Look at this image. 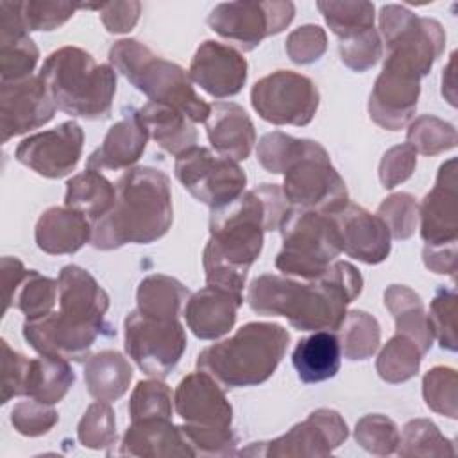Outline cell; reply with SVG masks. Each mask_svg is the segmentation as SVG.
I'll return each mask as SVG.
<instances>
[{
	"label": "cell",
	"mask_w": 458,
	"mask_h": 458,
	"mask_svg": "<svg viewBox=\"0 0 458 458\" xmlns=\"http://www.w3.org/2000/svg\"><path fill=\"white\" fill-rule=\"evenodd\" d=\"M288 211V200L277 184H261L213 209L211 238L204 249L206 283L243 301L247 270L261 252L263 233L279 229Z\"/></svg>",
	"instance_id": "cell-1"
},
{
	"label": "cell",
	"mask_w": 458,
	"mask_h": 458,
	"mask_svg": "<svg viewBox=\"0 0 458 458\" xmlns=\"http://www.w3.org/2000/svg\"><path fill=\"white\" fill-rule=\"evenodd\" d=\"M175 410L184 419L181 431L195 454H231L233 408L211 374H188L175 390Z\"/></svg>",
	"instance_id": "cell-8"
},
{
	"label": "cell",
	"mask_w": 458,
	"mask_h": 458,
	"mask_svg": "<svg viewBox=\"0 0 458 458\" xmlns=\"http://www.w3.org/2000/svg\"><path fill=\"white\" fill-rule=\"evenodd\" d=\"M132 369L127 360L114 351L95 354L84 369V379L93 397L100 401H114L122 397L131 383Z\"/></svg>",
	"instance_id": "cell-30"
},
{
	"label": "cell",
	"mask_w": 458,
	"mask_h": 458,
	"mask_svg": "<svg viewBox=\"0 0 458 458\" xmlns=\"http://www.w3.org/2000/svg\"><path fill=\"white\" fill-rule=\"evenodd\" d=\"M114 419L106 401L91 404L79 424V440L86 447L100 449L114 440Z\"/></svg>",
	"instance_id": "cell-42"
},
{
	"label": "cell",
	"mask_w": 458,
	"mask_h": 458,
	"mask_svg": "<svg viewBox=\"0 0 458 458\" xmlns=\"http://www.w3.org/2000/svg\"><path fill=\"white\" fill-rule=\"evenodd\" d=\"M283 250L276 267L283 274L317 279L342 252V236L333 215L290 209L281 225Z\"/></svg>",
	"instance_id": "cell-9"
},
{
	"label": "cell",
	"mask_w": 458,
	"mask_h": 458,
	"mask_svg": "<svg viewBox=\"0 0 458 458\" xmlns=\"http://www.w3.org/2000/svg\"><path fill=\"white\" fill-rule=\"evenodd\" d=\"M258 114L276 125H306L318 107V91L311 79L290 70L274 72L250 91Z\"/></svg>",
	"instance_id": "cell-13"
},
{
	"label": "cell",
	"mask_w": 458,
	"mask_h": 458,
	"mask_svg": "<svg viewBox=\"0 0 458 458\" xmlns=\"http://www.w3.org/2000/svg\"><path fill=\"white\" fill-rule=\"evenodd\" d=\"M424 399L435 411L456 417V374L453 369L435 367L424 376Z\"/></svg>",
	"instance_id": "cell-41"
},
{
	"label": "cell",
	"mask_w": 458,
	"mask_h": 458,
	"mask_svg": "<svg viewBox=\"0 0 458 458\" xmlns=\"http://www.w3.org/2000/svg\"><path fill=\"white\" fill-rule=\"evenodd\" d=\"M91 233L93 227L82 213L70 208H50L36 225V242L48 254H70L79 250Z\"/></svg>",
	"instance_id": "cell-26"
},
{
	"label": "cell",
	"mask_w": 458,
	"mask_h": 458,
	"mask_svg": "<svg viewBox=\"0 0 458 458\" xmlns=\"http://www.w3.org/2000/svg\"><path fill=\"white\" fill-rule=\"evenodd\" d=\"M120 453L134 456L195 454L190 444L186 442L181 428L174 426L170 419L132 420L131 428L123 437Z\"/></svg>",
	"instance_id": "cell-25"
},
{
	"label": "cell",
	"mask_w": 458,
	"mask_h": 458,
	"mask_svg": "<svg viewBox=\"0 0 458 458\" xmlns=\"http://www.w3.org/2000/svg\"><path fill=\"white\" fill-rule=\"evenodd\" d=\"M326 50V34L317 25H304L290 34L286 52L292 61L306 64L317 61Z\"/></svg>",
	"instance_id": "cell-48"
},
{
	"label": "cell",
	"mask_w": 458,
	"mask_h": 458,
	"mask_svg": "<svg viewBox=\"0 0 458 458\" xmlns=\"http://www.w3.org/2000/svg\"><path fill=\"white\" fill-rule=\"evenodd\" d=\"M240 304L242 299L208 284L188 301L184 317L195 336L213 340L233 327Z\"/></svg>",
	"instance_id": "cell-23"
},
{
	"label": "cell",
	"mask_w": 458,
	"mask_h": 458,
	"mask_svg": "<svg viewBox=\"0 0 458 458\" xmlns=\"http://www.w3.org/2000/svg\"><path fill=\"white\" fill-rule=\"evenodd\" d=\"M420 77L399 64L385 61L370 93V118L385 129L399 131L413 116L420 91Z\"/></svg>",
	"instance_id": "cell-17"
},
{
	"label": "cell",
	"mask_w": 458,
	"mask_h": 458,
	"mask_svg": "<svg viewBox=\"0 0 458 458\" xmlns=\"http://www.w3.org/2000/svg\"><path fill=\"white\" fill-rule=\"evenodd\" d=\"M57 413L48 408V404L39 403L36 399L20 403L13 408L11 413V422L21 435L29 437H38L47 433L55 422H57Z\"/></svg>",
	"instance_id": "cell-47"
},
{
	"label": "cell",
	"mask_w": 458,
	"mask_h": 458,
	"mask_svg": "<svg viewBox=\"0 0 458 458\" xmlns=\"http://www.w3.org/2000/svg\"><path fill=\"white\" fill-rule=\"evenodd\" d=\"M16 5L27 30H52L79 7V4L66 2H16Z\"/></svg>",
	"instance_id": "cell-40"
},
{
	"label": "cell",
	"mask_w": 458,
	"mask_h": 458,
	"mask_svg": "<svg viewBox=\"0 0 458 458\" xmlns=\"http://www.w3.org/2000/svg\"><path fill=\"white\" fill-rule=\"evenodd\" d=\"M420 356L422 352L417 344L411 338L397 333L381 351L377 360V372L385 381L390 383L406 381L417 374Z\"/></svg>",
	"instance_id": "cell-36"
},
{
	"label": "cell",
	"mask_w": 458,
	"mask_h": 458,
	"mask_svg": "<svg viewBox=\"0 0 458 458\" xmlns=\"http://www.w3.org/2000/svg\"><path fill=\"white\" fill-rule=\"evenodd\" d=\"M55 104L39 77L2 81L0 118L2 141L41 127L54 118Z\"/></svg>",
	"instance_id": "cell-16"
},
{
	"label": "cell",
	"mask_w": 458,
	"mask_h": 458,
	"mask_svg": "<svg viewBox=\"0 0 458 458\" xmlns=\"http://www.w3.org/2000/svg\"><path fill=\"white\" fill-rule=\"evenodd\" d=\"M340 54H342V61L356 72H363L370 68L381 55L377 32L370 29L352 38L340 39Z\"/></svg>",
	"instance_id": "cell-45"
},
{
	"label": "cell",
	"mask_w": 458,
	"mask_h": 458,
	"mask_svg": "<svg viewBox=\"0 0 458 458\" xmlns=\"http://www.w3.org/2000/svg\"><path fill=\"white\" fill-rule=\"evenodd\" d=\"M186 347L181 322L147 315L140 310L125 318V351L148 376L163 379L177 365Z\"/></svg>",
	"instance_id": "cell-11"
},
{
	"label": "cell",
	"mask_w": 458,
	"mask_h": 458,
	"mask_svg": "<svg viewBox=\"0 0 458 458\" xmlns=\"http://www.w3.org/2000/svg\"><path fill=\"white\" fill-rule=\"evenodd\" d=\"M206 129L211 145L224 157L233 161L245 159L256 143L254 125L247 113L236 104L216 102L211 106Z\"/></svg>",
	"instance_id": "cell-22"
},
{
	"label": "cell",
	"mask_w": 458,
	"mask_h": 458,
	"mask_svg": "<svg viewBox=\"0 0 458 458\" xmlns=\"http://www.w3.org/2000/svg\"><path fill=\"white\" fill-rule=\"evenodd\" d=\"M379 216L395 238H408L417 222V206L408 193H397L379 206Z\"/></svg>",
	"instance_id": "cell-46"
},
{
	"label": "cell",
	"mask_w": 458,
	"mask_h": 458,
	"mask_svg": "<svg viewBox=\"0 0 458 458\" xmlns=\"http://www.w3.org/2000/svg\"><path fill=\"white\" fill-rule=\"evenodd\" d=\"M82 140L81 125L64 122L55 129L25 138L16 148V159L43 177L57 179L77 166Z\"/></svg>",
	"instance_id": "cell-15"
},
{
	"label": "cell",
	"mask_w": 458,
	"mask_h": 458,
	"mask_svg": "<svg viewBox=\"0 0 458 458\" xmlns=\"http://www.w3.org/2000/svg\"><path fill=\"white\" fill-rule=\"evenodd\" d=\"M59 313L25 320V340L45 356L82 360L93 342L102 335L109 297L82 268L68 265L57 279Z\"/></svg>",
	"instance_id": "cell-3"
},
{
	"label": "cell",
	"mask_w": 458,
	"mask_h": 458,
	"mask_svg": "<svg viewBox=\"0 0 458 458\" xmlns=\"http://www.w3.org/2000/svg\"><path fill=\"white\" fill-rule=\"evenodd\" d=\"M4 349V386H2V404H5L14 395H23L25 374L29 360L20 352L11 351L5 340H2Z\"/></svg>",
	"instance_id": "cell-50"
},
{
	"label": "cell",
	"mask_w": 458,
	"mask_h": 458,
	"mask_svg": "<svg viewBox=\"0 0 458 458\" xmlns=\"http://www.w3.org/2000/svg\"><path fill=\"white\" fill-rule=\"evenodd\" d=\"M342 342L340 347L349 360H365L379 345V326L374 317L365 311H351L340 326Z\"/></svg>",
	"instance_id": "cell-37"
},
{
	"label": "cell",
	"mask_w": 458,
	"mask_h": 458,
	"mask_svg": "<svg viewBox=\"0 0 458 458\" xmlns=\"http://www.w3.org/2000/svg\"><path fill=\"white\" fill-rule=\"evenodd\" d=\"M148 132L143 127L138 111H129L123 120L114 123L104 138V143L89 156L91 170H120L140 159L145 150Z\"/></svg>",
	"instance_id": "cell-24"
},
{
	"label": "cell",
	"mask_w": 458,
	"mask_h": 458,
	"mask_svg": "<svg viewBox=\"0 0 458 458\" xmlns=\"http://www.w3.org/2000/svg\"><path fill=\"white\" fill-rule=\"evenodd\" d=\"M293 18L292 2L218 4L208 16L209 27L243 50H252L270 34L281 32Z\"/></svg>",
	"instance_id": "cell-14"
},
{
	"label": "cell",
	"mask_w": 458,
	"mask_h": 458,
	"mask_svg": "<svg viewBox=\"0 0 458 458\" xmlns=\"http://www.w3.org/2000/svg\"><path fill=\"white\" fill-rule=\"evenodd\" d=\"M290 335L272 322H249L231 338L206 347L197 367L227 386H250L267 381L279 365Z\"/></svg>",
	"instance_id": "cell-6"
},
{
	"label": "cell",
	"mask_w": 458,
	"mask_h": 458,
	"mask_svg": "<svg viewBox=\"0 0 458 458\" xmlns=\"http://www.w3.org/2000/svg\"><path fill=\"white\" fill-rule=\"evenodd\" d=\"M172 218L168 177L161 170L134 168L118 179L113 208L93 222L91 243L104 250L150 243L168 231Z\"/></svg>",
	"instance_id": "cell-4"
},
{
	"label": "cell",
	"mask_w": 458,
	"mask_h": 458,
	"mask_svg": "<svg viewBox=\"0 0 458 458\" xmlns=\"http://www.w3.org/2000/svg\"><path fill=\"white\" fill-rule=\"evenodd\" d=\"M175 177L197 200L213 209L238 199L247 182L236 161L197 145L177 156Z\"/></svg>",
	"instance_id": "cell-12"
},
{
	"label": "cell",
	"mask_w": 458,
	"mask_h": 458,
	"mask_svg": "<svg viewBox=\"0 0 458 458\" xmlns=\"http://www.w3.org/2000/svg\"><path fill=\"white\" fill-rule=\"evenodd\" d=\"M190 81L215 98L236 95L247 79V61L233 47L204 41L190 64Z\"/></svg>",
	"instance_id": "cell-18"
},
{
	"label": "cell",
	"mask_w": 458,
	"mask_h": 458,
	"mask_svg": "<svg viewBox=\"0 0 458 458\" xmlns=\"http://www.w3.org/2000/svg\"><path fill=\"white\" fill-rule=\"evenodd\" d=\"M454 313H456V295L453 290H438L431 310L428 315V324L433 336L438 338L440 345L456 351V336H454Z\"/></svg>",
	"instance_id": "cell-43"
},
{
	"label": "cell",
	"mask_w": 458,
	"mask_h": 458,
	"mask_svg": "<svg viewBox=\"0 0 458 458\" xmlns=\"http://www.w3.org/2000/svg\"><path fill=\"white\" fill-rule=\"evenodd\" d=\"M342 347L336 335L329 331H315L302 338L293 354L292 363L304 383H320L331 379L340 369Z\"/></svg>",
	"instance_id": "cell-27"
},
{
	"label": "cell",
	"mask_w": 458,
	"mask_h": 458,
	"mask_svg": "<svg viewBox=\"0 0 458 458\" xmlns=\"http://www.w3.org/2000/svg\"><path fill=\"white\" fill-rule=\"evenodd\" d=\"M39 79L57 109L86 120H104L111 113L116 75L109 64H98L77 47L52 52L41 66Z\"/></svg>",
	"instance_id": "cell-5"
},
{
	"label": "cell",
	"mask_w": 458,
	"mask_h": 458,
	"mask_svg": "<svg viewBox=\"0 0 458 458\" xmlns=\"http://www.w3.org/2000/svg\"><path fill=\"white\" fill-rule=\"evenodd\" d=\"M138 114L148 136L170 154L179 156L197 141V132L188 122L190 118L168 104L148 102Z\"/></svg>",
	"instance_id": "cell-28"
},
{
	"label": "cell",
	"mask_w": 458,
	"mask_h": 458,
	"mask_svg": "<svg viewBox=\"0 0 458 458\" xmlns=\"http://www.w3.org/2000/svg\"><path fill=\"white\" fill-rule=\"evenodd\" d=\"M170 388L159 381H140L132 392L129 411L132 420L170 419Z\"/></svg>",
	"instance_id": "cell-38"
},
{
	"label": "cell",
	"mask_w": 458,
	"mask_h": 458,
	"mask_svg": "<svg viewBox=\"0 0 458 458\" xmlns=\"http://www.w3.org/2000/svg\"><path fill=\"white\" fill-rule=\"evenodd\" d=\"M356 440L370 453L388 454L399 444L395 424L381 415H369L356 426Z\"/></svg>",
	"instance_id": "cell-44"
},
{
	"label": "cell",
	"mask_w": 458,
	"mask_h": 458,
	"mask_svg": "<svg viewBox=\"0 0 458 458\" xmlns=\"http://www.w3.org/2000/svg\"><path fill=\"white\" fill-rule=\"evenodd\" d=\"M385 304L394 313L397 333L411 338L424 354L431 347L433 333L422 311V302L419 295L406 286L394 284L385 292Z\"/></svg>",
	"instance_id": "cell-33"
},
{
	"label": "cell",
	"mask_w": 458,
	"mask_h": 458,
	"mask_svg": "<svg viewBox=\"0 0 458 458\" xmlns=\"http://www.w3.org/2000/svg\"><path fill=\"white\" fill-rule=\"evenodd\" d=\"M188 290L175 279L166 276H148L138 288V310L154 315L175 318Z\"/></svg>",
	"instance_id": "cell-34"
},
{
	"label": "cell",
	"mask_w": 458,
	"mask_h": 458,
	"mask_svg": "<svg viewBox=\"0 0 458 458\" xmlns=\"http://www.w3.org/2000/svg\"><path fill=\"white\" fill-rule=\"evenodd\" d=\"M347 438V426L333 410H317L284 437L268 442L265 454H329Z\"/></svg>",
	"instance_id": "cell-20"
},
{
	"label": "cell",
	"mask_w": 458,
	"mask_h": 458,
	"mask_svg": "<svg viewBox=\"0 0 458 458\" xmlns=\"http://www.w3.org/2000/svg\"><path fill=\"white\" fill-rule=\"evenodd\" d=\"M73 379V370L66 360L41 354V358L29 360L23 395L45 404H54L66 395Z\"/></svg>",
	"instance_id": "cell-29"
},
{
	"label": "cell",
	"mask_w": 458,
	"mask_h": 458,
	"mask_svg": "<svg viewBox=\"0 0 458 458\" xmlns=\"http://www.w3.org/2000/svg\"><path fill=\"white\" fill-rule=\"evenodd\" d=\"M283 195L299 209L333 215L347 200V190L342 177L329 163L327 152L310 140H302L301 148L284 168Z\"/></svg>",
	"instance_id": "cell-10"
},
{
	"label": "cell",
	"mask_w": 458,
	"mask_h": 458,
	"mask_svg": "<svg viewBox=\"0 0 458 458\" xmlns=\"http://www.w3.org/2000/svg\"><path fill=\"white\" fill-rule=\"evenodd\" d=\"M363 286L360 272L345 261H336L310 283H297L279 276H261L249 288V304L256 313L277 315L299 331L340 329L345 306Z\"/></svg>",
	"instance_id": "cell-2"
},
{
	"label": "cell",
	"mask_w": 458,
	"mask_h": 458,
	"mask_svg": "<svg viewBox=\"0 0 458 458\" xmlns=\"http://www.w3.org/2000/svg\"><path fill=\"white\" fill-rule=\"evenodd\" d=\"M420 236L428 247L456 243V179L454 159L442 165L437 186L422 202Z\"/></svg>",
	"instance_id": "cell-21"
},
{
	"label": "cell",
	"mask_w": 458,
	"mask_h": 458,
	"mask_svg": "<svg viewBox=\"0 0 458 458\" xmlns=\"http://www.w3.org/2000/svg\"><path fill=\"white\" fill-rule=\"evenodd\" d=\"M317 7L340 39L374 29V5L369 2H318Z\"/></svg>",
	"instance_id": "cell-35"
},
{
	"label": "cell",
	"mask_w": 458,
	"mask_h": 458,
	"mask_svg": "<svg viewBox=\"0 0 458 458\" xmlns=\"http://www.w3.org/2000/svg\"><path fill=\"white\" fill-rule=\"evenodd\" d=\"M109 59L123 77L143 91L152 102L168 104L184 113L191 122H206L211 106L193 89L186 72L136 39H122L109 50Z\"/></svg>",
	"instance_id": "cell-7"
},
{
	"label": "cell",
	"mask_w": 458,
	"mask_h": 458,
	"mask_svg": "<svg viewBox=\"0 0 458 458\" xmlns=\"http://www.w3.org/2000/svg\"><path fill=\"white\" fill-rule=\"evenodd\" d=\"M415 166V148L411 145H403L392 148L388 154H385L381 161V182L385 188H394L397 182H403L406 177H410L411 170Z\"/></svg>",
	"instance_id": "cell-49"
},
{
	"label": "cell",
	"mask_w": 458,
	"mask_h": 458,
	"mask_svg": "<svg viewBox=\"0 0 458 458\" xmlns=\"http://www.w3.org/2000/svg\"><path fill=\"white\" fill-rule=\"evenodd\" d=\"M340 229L342 250L365 263H379L390 252V231L381 216H374L363 208L347 202L333 213Z\"/></svg>",
	"instance_id": "cell-19"
},
{
	"label": "cell",
	"mask_w": 458,
	"mask_h": 458,
	"mask_svg": "<svg viewBox=\"0 0 458 458\" xmlns=\"http://www.w3.org/2000/svg\"><path fill=\"white\" fill-rule=\"evenodd\" d=\"M114 200L116 186L91 168L75 175L66 184V208L89 216L93 222L102 218L113 208Z\"/></svg>",
	"instance_id": "cell-31"
},
{
	"label": "cell",
	"mask_w": 458,
	"mask_h": 458,
	"mask_svg": "<svg viewBox=\"0 0 458 458\" xmlns=\"http://www.w3.org/2000/svg\"><path fill=\"white\" fill-rule=\"evenodd\" d=\"M59 288L57 283L50 277H43L36 270H25L16 281L5 283V306L4 313L11 304L20 308L27 320H34L50 313V308L55 302Z\"/></svg>",
	"instance_id": "cell-32"
},
{
	"label": "cell",
	"mask_w": 458,
	"mask_h": 458,
	"mask_svg": "<svg viewBox=\"0 0 458 458\" xmlns=\"http://www.w3.org/2000/svg\"><path fill=\"white\" fill-rule=\"evenodd\" d=\"M454 143V129L433 116L419 118L408 131V145L419 148L422 154H438L442 150L453 148Z\"/></svg>",
	"instance_id": "cell-39"
},
{
	"label": "cell",
	"mask_w": 458,
	"mask_h": 458,
	"mask_svg": "<svg viewBox=\"0 0 458 458\" xmlns=\"http://www.w3.org/2000/svg\"><path fill=\"white\" fill-rule=\"evenodd\" d=\"M79 7L84 9H100L102 11V21L107 27L109 32H127L134 27L138 14H140V4L138 2H109V4H98V5H84L79 4Z\"/></svg>",
	"instance_id": "cell-51"
}]
</instances>
